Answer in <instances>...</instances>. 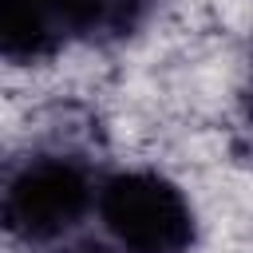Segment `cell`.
<instances>
[{
	"label": "cell",
	"instance_id": "1",
	"mask_svg": "<svg viewBox=\"0 0 253 253\" xmlns=\"http://www.w3.org/2000/svg\"><path fill=\"white\" fill-rule=\"evenodd\" d=\"M95 210L123 253H190L198 237L194 206L158 170H119L103 178Z\"/></svg>",
	"mask_w": 253,
	"mask_h": 253
},
{
	"label": "cell",
	"instance_id": "5",
	"mask_svg": "<svg viewBox=\"0 0 253 253\" xmlns=\"http://www.w3.org/2000/svg\"><path fill=\"white\" fill-rule=\"evenodd\" d=\"M59 253H107V249L95 245V241H79V245H67V249H59Z\"/></svg>",
	"mask_w": 253,
	"mask_h": 253
},
{
	"label": "cell",
	"instance_id": "4",
	"mask_svg": "<svg viewBox=\"0 0 253 253\" xmlns=\"http://www.w3.org/2000/svg\"><path fill=\"white\" fill-rule=\"evenodd\" d=\"M75 40H123L130 36L158 0H63Z\"/></svg>",
	"mask_w": 253,
	"mask_h": 253
},
{
	"label": "cell",
	"instance_id": "3",
	"mask_svg": "<svg viewBox=\"0 0 253 253\" xmlns=\"http://www.w3.org/2000/svg\"><path fill=\"white\" fill-rule=\"evenodd\" d=\"M71 36L63 0H0V51L12 63L55 55Z\"/></svg>",
	"mask_w": 253,
	"mask_h": 253
},
{
	"label": "cell",
	"instance_id": "2",
	"mask_svg": "<svg viewBox=\"0 0 253 253\" xmlns=\"http://www.w3.org/2000/svg\"><path fill=\"white\" fill-rule=\"evenodd\" d=\"M99 202V190L79 158L32 154L4 186V221L28 245H47L67 237L83 213Z\"/></svg>",
	"mask_w": 253,
	"mask_h": 253
}]
</instances>
